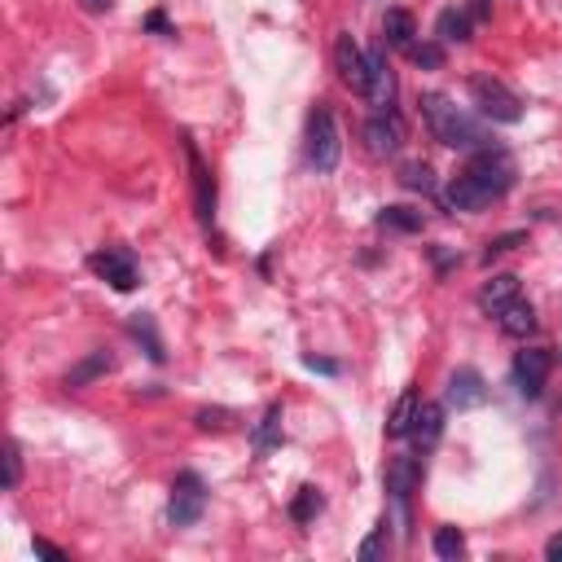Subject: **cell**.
Instances as JSON below:
<instances>
[{
  "instance_id": "cell-1",
  "label": "cell",
  "mask_w": 562,
  "mask_h": 562,
  "mask_svg": "<svg viewBox=\"0 0 562 562\" xmlns=\"http://www.w3.org/2000/svg\"><path fill=\"white\" fill-rule=\"evenodd\" d=\"M417 106H422V119H426L431 137H435L440 146H448V149H488L492 146L488 128L475 123L465 110H457L444 93H422Z\"/></svg>"
},
{
  "instance_id": "cell-2",
  "label": "cell",
  "mask_w": 562,
  "mask_h": 562,
  "mask_svg": "<svg viewBox=\"0 0 562 562\" xmlns=\"http://www.w3.org/2000/svg\"><path fill=\"white\" fill-rule=\"evenodd\" d=\"M339 154H342V137H339V123L330 115V106H317L308 115V158L317 171H334L339 168Z\"/></svg>"
},
{
  "instance_id": "cell-3",
  "label": "cell",
  "mask_w": 562,
  "mask_h": 562,
  "mask_svg": "<svg viewBox=\"0 0 562 562\" xmlns=\"http://www.w3.org/2000/svg\"><path fill=\"white\" fill-rule=\"evenodd\" d=\"M470 97H475V106H479V115L492 119V123H518L523 119V101L514 97L501 79H492V75H475V79H470Z\"/></svg>"
},
{
  "instance_id": "cell-4",
  "label": "cell",
  "mask_w": 562,
  "mask_h": 562,
  "mask_svg": "<svg viewBox=\"0 0 562 562\" xmlns=\"http://www.w3.org/2000/svg\"><path fill=\"white\" fill-rule=\"evenodd\" d=\"M465 176H475V180H479L492 198H501V194H510V189H514V176H518V168H514V158L501 146H488V149H475V158H470Z\"/></svg>"
},
{
  "instance_id": "cell-5",
  "label": "cell",
  "mask_w": 562,
  "mask_h": 562,
  "mask_svg": "<svg viewBox=\"0 0 562 562\" xmlns=\"http://www.w3.org/2000/svg\"><path fill=\"white\" fill-rule=\"evenodd\" d=\"M202 510H207V484L198 479L194 470L176 475L171 501H168V523L171 527H194L198 518H202Z\"/></svg>"
},
{
  "instance_id": "cell-6",
  "label": "cell",
  "mask_w": 562,
  "mask_h": 562,
  "mask_svg": "<svg viewBox=\"0 0 562 562\" xmlns=\"http://www.w3.org/2000/svg\"><path fill=\"white\" fill-rule=\"evenodd\" d=\"M549 365H554V356L545 352V347H527V352H518L514 356V387L523 400H536L545 392V378H549Z\"/></svg>"
},
{
  "instance_id": "cell-7",
  "label": "cell",
  "mask_w": 562,
  "mask_h": 562,
  "mask_svg": "<svg viewBox=\"0 0 562 562\" xmlns=\"http://www.w3.org/2000/svg\"><path fill=\"white\" fill-rule=\"evenodd\" d=\"M334 71L352 93H369V53H361V45L352 36L334 40Z\"/></svg>"
},
{
  "instance_id": "cell-8",
  "label": "cell",
  "mask_w": 562,
  "mask_h": 562,
  "mask_svg": "<svg viewBox=\"0 0 562 562\" xmlns=\"http://www.w3.org/2000/svg\"><path fill=\"white\" fill-rule=\"evenodd\" d=\"M88 269L97 272L101 281H110L119 294L137 291V281H141V277H137V264H132V255H128V250H110V246L97 250V255H88Z\"/></svg>"
},
{
  "instance_id": "cell-9",
  "label": "cell",
  "mask_w": 562,
  "mask_h": 562,
  "mask_svg": "<svg viewBox=\"0 0 562 562\" xmlns=\"http://www.w3.org/2000/svg\"><path fill=\"white\" fill-rule=\"evenodd\" d=\"M185 158H189V171H194V202H198V220L211 229L216 220V180H211V168L202 163V154L194 149V141L185 137Z\"/></svg>"
},
{
  "instance_id": "cell-10",
  "label": "cell",
  "mask_w": 562,
  "mask_h": 562,
  "mask_svg": "<svg viewBox=\"0 0 562 562\" xmlns=\"http://www.w3.org/2000/svg\"><path fill=\"white\" fill-rule=\"evenodd\" d=\"M448 404L465 414V409H479V404H488V383H484V373L479 369H457L453 378H448Z\"/></svg>"
},
{
  "instance_id": "cell-11",
  "label": "cell",
  "mask_w": 562,
  "mask_h": 562,
  "mask_svg": "<svg viewBox=\"0 0 562 562\" xmlns=\"http://www.w3.org/2000/svg\"><path fill=\"white\" fill-rule=\"evenodd\" d=\"M383 115H392L395 106V75H392V62H387V45L369 53V93H365Z\"/></svg>"
},
{
  "instance_id": "cell-12",
  "label": "cell",
  "mask_w": 562,
  "mask_h": 562,
  "mask_svg": "<svg viewBox=\"0 0 562 562\" xmlns=\"http://www.w3.org/2000/svg\"><path fill=\"white\" fill-rule=\"evenodd\" d=\"M417 479H422V465H417V457H395V462L387 465V496L395 501L400 518L409 514V496H414Z\"/></svg>"
},
{
  "instance_id": "cell-13",
  "label": "cell",
  "mask_w": 562,
  "mask_h": 562,
  "mask_svg": "<svg viewBox=\"0 0 562 562\" xmlns=\"http://www.w3.org/2000/svg\"><path fill=\"white\" fill-rule=\"evenodd\" d=\"M444 202H448L453 211H470V216H475V211L492 207L496 198H492L488 189H484V185L475 180V176H465V171H462V176H453V185L444 189Z\"/></svg>"
},
{
  "instance_id": "cell-14",
  "label": "cell",
  "mask_w": 562,
  "mask_h": 562,
  "mask_svg": "<svg viewBox=\"0 0 562 562\" xmlns=\"http://www.w3.org/2000/svg\"><path fill=\"white\" fill-rule=\"evenodd\" d=\"M400 141H404V128H400V119L392 115H378V119L365 123V146L369 154H378V158H392L395 149H400Z\"/></svg>"
},
{
  "instance_id": "cell-15",
  "label": "cell",
  "mask_w": 562,
  "mask_h": 562,
  "mask_svg": "<svg viewBox=\"0 0 562 562\" xmlns=\"http://www.w3.org/2000/svg\"><path fill=\"white\" fill-rule=\"evenodd\" d=\"M444 435V404H426L422 400V409L414 417V431H409V440L417 444V453H426V448H435Z\"/></svg>"
},
{
  "instance_id": "cell-16",
  "label": "cell",
  "mask_w": 562,
  "mask_h": 562,
  "mask_svg": "<svg viewBox=\"0 0 562 562\" xmlns=\"http://www.w3.org/2000/svg\"><path fill=\"white\" fill-rule=\"evenodd\" d=\"M514 299H518V277H514V272H496L488 286L479 291V308H484L488 317H496V312H501L506 303H514Z\"/></svg>"
},
{
  "instance_id": "cell-17",
  "label": "cell",
  "mask_w": 562,
  "mask_h": 562,
  "mask_svg": "<svg viewBox=\"0 0 562 562\" xmlns=\"http://www.w3.org/2000/svg\"><path fill=\"white\" fill-rule=\"evenodd\" d=\"M496 321H501V330H506L510 339H527V334L536 330V308H532L527 299H514V303H506V308L496 312Z\"/></svg>"
},
{
  "instance_id": "cell-18",
  "label": "cell",
  "mask_w": 562,
  "mask_h": 562,
  "mask_svg": "<svg viewBox=\"0 0 562 562\" xmlns=\"http://www.w3.org/2000/svg\"><path fill=\"white\" fill-rule=\"evenodd\" d=\"M417 36V23L409 9H387L383 14V45H392V49H409Z\"/></svg>"
},
{
  "instance_id": "cell-19",
  "label": "cell",
  "mask_w": 562,
  "mask_h": 562,
  "mask_svg": "<svg viewBox=\"0 0 562 562\" xmlns=\"http://www.w3.org/2000/svg\"><path fill=\"white\" fill-rule=\"evenodd\" d=\"M110 352H88L79 365H71V373H66V387L71 392H79V387H88V383H97L101 373H110Z\"/></svg>"
},
{
  "instance_id": "cell-20",
  "label": "cell",
  "mask_w": 562,
  "mask_h": 562,
  "mask_svg": "<svg viewBox=\"0 0 562 562\" xmlns=\"http://www.w3.org/2000/svg\"><path fill=\"white\" fill-rule=\"evenodd\" d=\"M128 330H132V339L146 347L149 361H158V365L168 361V352H163V339H158V325H154V317H149V312H137V317L128 321Z\"/></svg>"
},
{
  "instance_id": "cell-21",
  "label": "cell",
  "mask_w": 562,
  "mask_h": 562,
  "mask_svg": "<svg viewBox=\"0 0 562 562\" xmlns=\"http://www.w3.org/2000/svg\"><path fill=\"white\" fill-rule=\"evenodd\" d=\"M417 409H422V400H417L414 392H409V395H400V400H395L392 422H387V435H392V440H404V435L414 431V417H417Z\"/></svg>"
},
{
  "instance_id": "cell-22",
  "label": "cell",
  "mask_w": 562,
  "mask_h": 562,
  "mask_svg": "<svg viewBox=\"0 0 562 562\" xmlns=\"http://www.w3.org/2000/svg\"><path fill=\"white\" fill-rule=\"evenodd\" d=\"M378 224L392 229V233H422V211H414V207H383Z\"/></svg>"
},
{
  "instance_id": "cell-23",
  "label": "cell",
  "mask_w": 562,
  "mask_h": 562,
  "mask_svg": "<svg viewBox=\"0 0 562 562\" xmlns=\"http://www.w3.org/2000/svg\"><path fill=\"white\" fill-rule=\"evenodd\" d=\"M281 444V404H269V414L255 426V453H272Z\"/></svg>"
},
{
  "instance_id": "cell-24",
  "label": "cell",
  "mask_w": 562,
  "mask_h": 562,
  "mask_svg": "<svg viewBox=\"0 0 562 562\" xmlns=\"http://www.w3.org/2000/svg\"><path fill=\"white\" fill-rule=\"evenodd\" d=\"M435 31H440L444 45H465V40H470V18H465L462 9H444Z\"/></svg>"
},
{
  "instance_id": "cell-25",
  "label": "cell",
  "mask_w": 562,
  "mask_h": 562,
  "mask_svg": "<svg viewBox=\"0 0 562 562\" xmlns=\"http://www.w3.org/2000/svg\"><path fill=\"white\" fill-rule=\"evenodd\" d=\"M400 185L414 189V194H435V171L426 168V163H404L400 168Z\"/></svg>"
},
{
  "instance_id": "cell-26",
  "label": "cell",
  "mask_w": 562,
  "mask_h": 562,
  "mask_svg": "<svg viewBox=\"0 0 562 562\" xmlns=\"http://www.w3.org/2000/svg\"><path fill=\"white\" fill-rule=\"evenodd\" d=\"M431 549H435V558L457 562L465 554V536L457 532V527H440V532H435V540H431Z\"/></svg>"
},
{
  "instance_id": "cell-27",
  "label": "cell",
  "mask_w": 562,
  "mask_h": 562,
  "mask_svg": "<svg viewBox=\"0 0 562 562\" xmlns=\"http://www.w3.org/2000/svg\"><path fill=\"white\" fill-rule=\"evenodd\" d=\"M321 506H325V501H321L317 488H299L294 492V501H291V518L294 523H312V518L321 514Z\"/></svg>"
},
{
  "instance_id": "cell-28",
  "label": "cell",
  "mask_w": 562,
  "mask_h": 562,
  "mask_svg": "<svg viewBox=\"0 0 562 562\" xmlns=\"http://www.w3.org/2000/svg\"><path fill=\"white\" fill-rule=\"evenodd\" d=\"M404 53H409V62H414V66H422V71H440V66H444V49H440V45H431V40H422V45L414 40Z\"/></svg>"
},
{
  "instance_id": "cell-29",
  "label": "cell",
  "mask_w": 562,
  "mask_h": 562,
  "mask_svg": "<svg viewBox=\"0 0 562 562\" xmlns=\"http://www.w3.org/2000/svg\"><path fill=\"white\" fill-rule=\"evenodd\" d=\"M18 484H23V453L9 440L5 444V488H18Z\"/></svg>"
},
{
  "instance_id": "cell-30",
  "label": "cell",
  "mask_w": 562,
  "mask_h": 562,
  "mask_svg": "<svg viewBox=\"0 0 562 562\" xmlns=\"http://www.w3.org/2000/svg\"><path fill=\"white\" fill-rule=\"evenodd\" d=\"M194 422H198V431H224L233 422V414L229 409H198Z\"/></svg>"
},
{
  "instance_id": "cell-31",
  "label": "cell",
  "mask_w": 562,
  "mask_h": 562,
  "mask_svg": "<svg viewBox=\"0 0 562 562\" xmlns=\"http://www.w3.org/2000/svg\"><path fill=\"white\" fill-rule=\"evenodd\" d=\"M527 242V233H518V229H514V233H501V238H492L488 242V250H484V260H496V255H506V250H514V246H523Z\"/></svg>"
},
{
  "instance_id": "cell-32",
  "label": "cell",
  "mask_w": 562,
  "mask_h": 562,
  "mask_svg": "<svg viewBox=\"0 0 562 562\" xmlns=\"http://www.w3.org/2000/svg\"><path fill=\"white\" fill-rule=\"evenodd\" d=\"M383 545H387V518H383V523H378V532L361 545V558H378V554H383Z\"/></svg>"
},
{
  "instance_id": "cell-33",
  "label": "cell",
  "mask_w": 562,
  "mask_h": 562,
  "mask_svg": "<svg viewBox=\"0 0 562 562\" xmlns=\"http://www.w3.org/2000/svg\"><path fill=\"white\" fill-rule=\"evenodd\" d=\"M31 549H36V558H49V562H66V554H62V549H57V545H49V540H40V536H36V545H31Z\"/></svg>"
},
{
  "instance_id": "cell-34",
  "label": "cell",
  "mask_w": 562,
  "mask_h": 562,
  "mask_svg": "<svg viewBox=\"0 0 562 562\" xmlns=\"http://www.w3.org/2000/svg\"><path fill=\"white\" fill-rule=\"evenodd\" d=\"M303 365L317 369V373H339V365H334V361H321V356H303Z\"/></svg>"
},
{
  "instance_id": "cell-35",
  "label": "cell",
  "mask_w": 562,
  "mask_h": 562,
  "mask_svg": "<svg viewBox=\"0 0 562 562\" xmlns=\"http://www.w3.org/2000/svg\"><path fill=\"white\" fill-rule=\"evenodd\" d=\"M545 558L562 562V532H558V536H549V545H545Z\"/></svg>"
},
{
  "instance_id": "cell-36",
  "label": "cell",
  "mask_w": 562,
  "mask_h": 562,
  "mask_svg": "<svg viewBox=\"0 0 562 562\" xmlns=\"http://www.w3.org/2000/svg\"><path fill=\"white\" fill-rule=\"evenodd\" d=\"M146 26H149V31H163V36H171V26H168V18H163V14H149Z\"/></svg>"
},
{
  "instance_id": "cell-37",
  "label": "cell",
  "mask_w": 562,
  "mask_h": 562,
  "mask_svg": "<svg viewBox=\"0 0 562 562\" xmlns=\"http://www.w3.org/2000/svg\"><path fill=\"white\" fill-rule=\"evenodd\" d=\"M79 5H84L88 14H101V9H110V0H79Z\"/></svg>"
},
{
  "instance_id": "cell-38",
  "label": "cell",
  "mask_w": 562,
  "mask_h": 562,
  "mask_svg": "<svg viewBox=\"0 0 562 562\" xmlns=\"http://www.w3.org/2000/svg\"><path fill=\"white\" fill-rule=\"evenodd\" d=\"M470 14H475V18H488V0H475V5H470Z\"/></svg>"
}]
</instances>
